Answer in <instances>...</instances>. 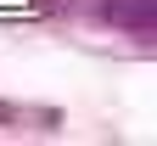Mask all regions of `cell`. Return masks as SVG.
<instances>
[{
	"label": "cell",
	"instance_id": "6da1fadb",
	"mask_svg": "<svg viewBox=\"0 0 157 146\" xmlns=\"http://www.w3.org/2000/svg\"><path fill=\"white\" fill-rule=\"evenodd\" d=\"M101 17L112 28L135 34V39H151L157 34V0H101Z\"/></svg>",
	"mask_w": 157,
	"mask_h": 146
}]
</instances>
